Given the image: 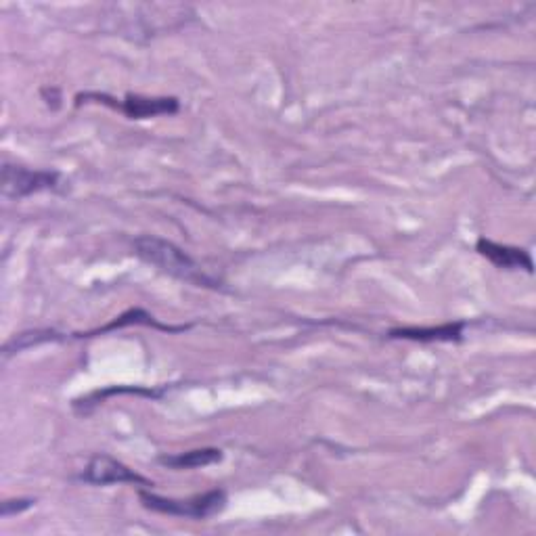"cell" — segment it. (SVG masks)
<instances>
[{"label": "cell", "mask_w": 536, "mask_h": 536, "mask_svg": "<svg viewBox=\"0 0 536 536\" xmlns=\"http://www.w3.org/2000/svg\"><path fill=\"white\" fill-rule=\"evenodd\" d=\"M120 109L132 120H149L158 116H174L181 103L176 97H143V95H126L120 103H109Z\"/></svg>", "instance_id": "6"}, {"label": "cell", "mask_w": 536, "mask_h": 536, "mask_svg": "<svg viewBox=\"0 0 536 536\" xmlns=\"http://www.w3.org/2000/svg\"><path fill=\"white\" fill-rule=\"evenodd\" d=\"M476 250L490 264L503 268V271H526L528 275L534 273V262L524 248H516V245H503V243L482 237L476 243Z\"/></svg>", "instance_id": "5"}, {"label": "cell", "mask_w": 536, "mask_h": 536, "mask_svg": "<svg viewBox=\"0 0 536 536\" xmlns=\"http://www.w3.org/2000/svg\"><path fill=\"white\" fill-rule=\"evenodd\" d=\"M465 323H446L440 327H398L388 335L392 340H411V342H459Z\"/></svg>", "instance_id": "7"}, {"label": "cell", "mask_w": 536, "mask_h": 536, "mask_svg": "<svg viewBox=\"0 0 536 536\" xmlns=\"http://www.w3.org/2000/svg\"><path fill=\"white\" fill-rule=\"evenodd\" d=\"M222 451L220 449H195L187 453L178 455H162L160 463L166 465L168 469H176V472H183V469H197V467H208L214 463L222 461Z\"/></svg>", "instance_id": "8"}, {"label": "cell", "mask_w": 536, "mask_h": 536, "mask_svg": "<svg viewBox=\"0 0 536 536\" xmlns=\"http://www.w3.org/2000/svg\"><path fill=\"white\" fill-rule=\"evenodd\" d=\"M61 174L57 170H32L15 164L3 168V195L11 199H24L40 191H57Z\"/></svg>", "instance_id": "3"}, {"label": "cell", "mask_w": 536, "mask_h": 536, "mask_svg": "<svg viewBox=\"0 0 536 536\" xmlns=\"http://www.w3.org/2000/svg\"><path fill=\"white\" fill-rule=\"evenodd\" d=\"M34 501L32 499H17V501H5L3 503V516H13V513H21L26 511L28 507H32Z\"/></svg>", "instance_id": "9"}, {"label": "cell", "mask_w": 536, "mask_h": 536, "mask_svg": "<svg viewBox=\"0 0 536 536\" xmlns=\"http://www.w3.org/2000/svg\"><path fill=\"white\" fill-rule=\"evenodd\" d=\"M139 499L145 509L164 513V516L176 518H191V520H206L216 516L227 507V493L225 490H210L204 495H195L191 499H168L151 493L149 488L139 490Z\"/></svg>", "instance_id": "2"}, {"label": "cell", "mask_w": 536, "mask_h": 536, "mask_svg": "<svg viewBox=\"0 0 536 536\" xmlns=\"http://www.w3.org/2000/svg\"><path fill=\"white\" fill-rule=\"evenodd\" d=\"M132 250L141 260H145L147 264L155 268H160L162 273L174 279H181L195 287L220 289V283L214 277H210L204 268H201L189 254H185L172 241L153 237V235H143L132 241Z\"/></svg>", "instance_id": "1"}, {"label": "cell", "mask_w": 536, "mask_h": 536, "mask_svg": "<svg viewBox=\"0 0 536 536\" xmlns=\"http://www.w3.org/2000/svg\"><path fill=\"white\" fill-rule=\"evenodd\" d=\"M86 484L93 486H109V484H137L151 488L153 482L139 476L134 469L124 465L122 461L109 457V455H95L88 461L84 474L80 476Z\"/></svg>", "instance_id": "4"}]
</instances>
